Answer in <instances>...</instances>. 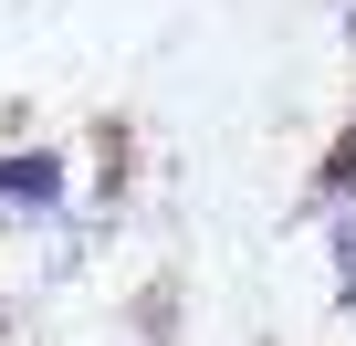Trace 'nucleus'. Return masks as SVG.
Returning <instances> with one entry per match:
<instances>
[{"label": "nucleus", "instance_id": "obj_2", "mask_svg": "<svg viewBox=\"0 0 356 346\" xmlns=\"http://www.w3.org/2000/svg\"><path fill=\"white\" fill-rule=\"evenodd\" d=\"M84 157H95V179H84V210L126 221V200H136V126H126V116H95V126H84Z\"/></svg>", "mask_w": 356, "mask_h": 346}, {"label": "nucleus", "instance_id": "obj_3", "mask_svg": "<svg viewBox=\"0 0 356 346\" xmlns=\"http://www.w3.org/2000/svg\"><path fill=\"white\" fill-rule=\"evenodd\" d=\"M126 336H136V346H178V336H189V262H157V273L126 294Z\"/></svg>", "mask_w": 356, "mask_h": 346}, {"label": "nucleus", "instance_id": "obj_1", "mask_svg": "<svg viewBox=\"0 0 356 346\" xmlns=\"http://www.w3.org/2000/svg\"><path fill=\"white\" fill-rule=\"evenodd\" d=\"M74 210H84V179H74V147H63V136H22V147H0V231H11V242L42 252Z\"/></svg>", "mask_w": 356, "mask_h": 346}, {"label": "nucleus", "instance_id": "obj_4", "mask_svg": "<svg viewBox=\"0 0 356 346\" xmlns=\"http://www.w3.org/2000/svg\"><path fill=\"white\" fill-rule=\"evenodd\" d=\"M0 346H22V304L11 294H0Z\"/></svg>", "mask_w": 356, "mask_h": 346}]
</instances>
